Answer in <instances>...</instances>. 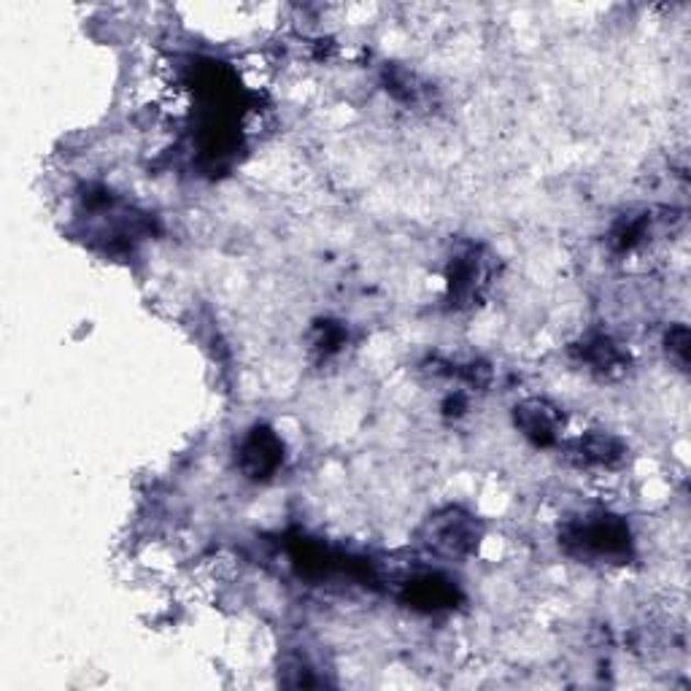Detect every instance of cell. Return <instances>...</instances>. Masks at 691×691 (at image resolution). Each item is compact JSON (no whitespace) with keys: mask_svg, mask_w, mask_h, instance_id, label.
Segmentation results:
<instances>
[{"mask_svg":"<svg viewBox=\"0 0 691 691\" xmlns=\"http://www.w3.org/2000/svg\"><path fill=\"white\" fill-rule=\"evenodd\" d=\"M472 540H476V530H472L470 519L457 511H446L430 524L427 543L435 551L448 554V557H459V554L470 551Z\"/></svg>","mask_w":691,"mask_h":691,"instance_id":"cell-1","label":"cell"},{"mask_svg":"<svg viewBox=\"0 0 691 691\" xmlns=\"http://www.w3.org/2000/svg\"><path fill=\"white\" fill-rule=\"evenodd\" d=\"M581 548L587 554H598V557H616V554L627 551V530L616 524L613 519L600 516L598 522H587L572 533Z\"/></svg>","mask_w":691,"mask_h":691,"instance_id":"cell-2","label":"cell"},{"mask_svg":"<svg viewBox=\"0 0 691 691\" xmlns=\"http://www.w3.org/2000/svg\"><path fill=\"white\" fill-rule=\"evenodd\" d=\"M516 411H519L516 422L522 424L527 438H533L537 443L557 441L562 419H559V413L554 405H548L546 400H530V403H524L522 409H516Z\"/></svg>","mask_w":691,"mask_h":691,"instance_id":"cell-3","label":"cell"},{"mask_svg":"<svg viewBox=\"0 0 691 691\" xmlns=\"http://www.w3.org/2000/svg\"><path fill=\"white\" fill-rule=\"evenodd\" d=\"M279 454H281L279 441L263 430V435H254L252 441H246L244 446L246 470H249L252 476H259V472L265 476V472H270L279 465Z\"/></svg>","mask_w":691,"mask_h":691,"instance_id":"cell-4","label":"cell"}]
</instances>
